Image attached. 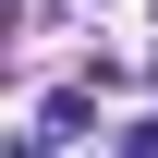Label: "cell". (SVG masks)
<instances>
[{
	"mask_svg": "<svg viewBox=\"0 0 158 158\" xmlns=\"http://www.w3.org/2000/svg\"><path fill=\"white\" fill-rule=\"evenodd\" d=\"M98 134V85H61V98H37V146H73Z\"/></svg>",
	"mask_w": 158,
	"mask_h": 158,
	"instance_id": "obj_1",
	"label": "cell"
},
{
	"mask_svg": "<svg viewBox=\"0 0 158 158\" xmlns=\"http://www.w3.org/2000/svg\"><path fill=\"white\" fill-rule=\"evenodd\" d=\"M122 146H158V110H146V122H134V134H122Z\"/></svg>",
	"mask_w": 158,
	"mask_h": 158,
	"instance_id": "obj_2",
	"label": "cell"
}]
</instances>
